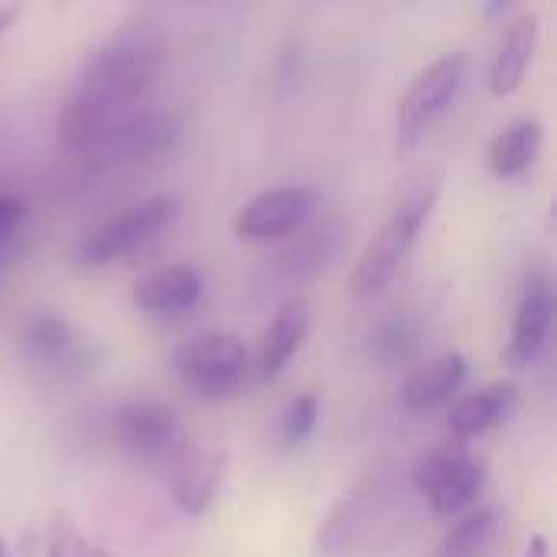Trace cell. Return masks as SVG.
I'll return each mask as SVG.
<instances>
[{
    "label": "cell",
    "mask_w": 557,
    "mask_h": 557,
    "mask_svg": "<svg viewBox=\"0 0 557 557\" xmlns=\"http://www.w3.org/2000/svg\"><path fill=\"white\" fill-rule=\"evenodd\" d=\"M166 62V36L153 23H127L82 65L78 85L55 117L69 150H98L150 95Z\"/></svg>",
    "instance_id": "1"
},
{
    "label": "cell",
    "mask_w": 557,
    "mask_h": 557,
    "mask_svg": "<svg viewBox=\"0 0 557 557\" xmlns=\"http://www.w3.org/2000/svg\"><path fill=\"white\" fill-rule=\"evenodd\" d=\"M434 199H437V186L414 193L408 202H401V209H395V215L366 245V251L359 255V261L349 274V294L352 297L366 300V297H375L379 290L388 287V281L398 274L408 251L414 248L421 225L428 222V215L434 209Z\"/></svg>",
    "instance_id": "2"
},
{
    "label": "cell",
    "mask_w": 557,
    "mask_h": 557,
    "mask_svg": "<svg viewBox=\"0 0 557 557\" xmlns=\"http://www.w3.org/2000/svg\"><path fill=\"white\" fill-rule=\"evenodd\" d=\"M486 463L470 450L467 441L450 437L431 447L414 467V490L441 516L467 509L483 490Z\"/></svg>",
    "instance_id": "3"
},
{
    "label": "cell",
    "mask_w": 557,
    "mask_h": 557,
    "mask_svg": "<svg viewBox=\"0 0 557 557\" xmlns=\"http://www.w3.org/2000/svg\"><path fill=\"white\" fill-rule=\"evenodd\" d=\"M176 375L199 398H225L251 372V356L242 336L235 333H206L180 346Z\"/></svg>",
    "instance_id": "4"
},
{
    "label": "cell",
    "mask_w": 557,
    "mask_h": 557,
    "mask_svg": "<svg viewBox=\"0 0 557 557\" xmlns=\"http://www.w3.org/2000/svg\"><path fill=\"white\" fill-rule=\"evenodd\" d=\"M467 75V59L460 52L434 59L428 69H421L405 95L398 98L395 111V131H398V153H408L421 144L424 131L450 108Z\"/></svg>",
    "instance_id": "5"
},
{
    "label": "cell",
    "mask_w": 557,
    "mask_h": 557,
    "mask_svg": "<svg viewBox=\"0 0 557 557\" xmlns=\"http://www.w3.org/2000/svg\"><path fill=\"white\" fill-rule=\"evenodd\" d=\"M176 212H180L176 196H170V193L150 196V199L137 202L134 209L121 212L117 219L104 222L91 235H85L75 248V258L85 268H104L111 261H121L131 251H137L140 245H147L153 235H160L176 219Z\"/></svg>",
    "instance_id": "6"
},
{
    "label": "cell",
    "mask_w": 557,
    "mask_h": 557,
    "mask_svg": "<svg viewBox=\"0 0 557 557\" xmlns=\"http://www.w3.org/2000/svg\"><path fill=\"white\" fill-rule=\"evenodd\" d=\"M114 437L137 463L157 470L160 476L189 441L180 428L176 411L166 405H157V401L124 405L114 414Z\"/></svg>",
    "instance_id": "7"
},
{
    "label": "cell",
    "mask_w": 557,
    "mask_h": 557,
    "mask_svg": "<svg viewBox=\"0 0 557 557\" xmlns=\"http://www.w3.org/2000/svg\"><path fill=\"white\" fill-rule=\"evenodd\" d=\"M317 209V193L310 186H274L248 199L232 228L242 242H277L307 225Z\"/></svg>",
    "instance_id": "8"
},
{
    "label": "cell",
    "mask_w": 557,
    "mask_h": 557,
    "mask_svg": "<svg viewBox=\"0 0 557 557\" xmlns=\"http://www.w3.org/2000/svg\"><path fill=\"white\" fill-rule=\"evenodd\" d=\"M552 323H555V287H552V277L545 271L532 274L522 287V297H519V307H516V323H512V333H509V343L503 349V366L509 369H529L548 336H552Z\"/></svg>",
    "instance_id": "9"
},
{
    "label": "cell",
    "mask_w": 557,
    "mask_h": 557,
    "mask_svg": "<svg viewBox=\"0 0 557 557\" xmlns=\"http://www.w3.org/2000/svg\"><path fill=\"white\" fill-rule=\"evenodd\" d=\"M225 467H228L225 450H209V447H199L196 441H186L176 460L163 470V480L173 493L176 509L186 516H202L212 506L225 480Z\"/></svg>",
    "instance_id": "10"
},
{
    "label": "cell",
    "mask_w": 557,
    "mask_h": 557,
    "mask_svg": "<svg viewBox=\"0 0 557 557\" xmlns=\"http://www.w3.org/2000/svg\"><path fill=\"white\" fill-rule=\"evenodd\" d=\"M202 290H206V281L196 264H163L134 284L131 300L144 313L176 317V313L193 310L199 304Z\"/></svg>",
    "instance_id": "11"
},
{
    "label": "cell",
    "mask_w": 557,
    "mask_h": 557,
    "mask_svg": "<svg viewBox=\"0 0 557 557\" xmlns=\"http://www.w3.org/2000/svg\"><path fill=\"white\" fill-rule=\"evenodd\" d=\"M539 36H542L539 13H519L506 26L503 39L493 52V62H490V91L496 98H509L522 88L529 65L535 59V49H539Z\"/></svg>",
    "instance_id": "12"
},
{
    "label": "cell",
    "mask_w": 557,
    "mask_h": 557,
    "mask_svg": "<svg viewBox=\"0 0 557 557\" xmlns=\"http://www.w3.org/2000/svg\"><path fill=\"white\" fill-rule=\"evenodd\" d=\"M307 333H310V307H307L304 297H290L274 313V320L268 323V330L261 336L258 359H255L258 375L261 379H277L287 369V362L300 352Z\"/></svg>",
    "instance_id": "13"
},
{
    "label": "cell",
    "mask_w": 557,
    "mask_h": 557,
    "mask_svg": "<svg viewBox=\"0 0 557 557\" xmlns=\"http://www.w3.org/2000/svg\"><path fill=\"white\" fill-rule=\"evenodd\" d=\"M180 137V117L173 111H134L98 150H114L121 160H144L170 150Z\"/></svg>",
    "instance_id": "14"
},
{
    "label": "cell",
    "mask_w": 557,
    "mask_h": 557,
    "mask_svg": "<svg viewBox=\"0 0 557 557\" xmlns=\"http://www.w3.org/2000/svg\"><path fill=\"white\" fill-rule=\"evenodd\" d=\"M519 411V385L516 382H490L486 388L467 395L450 411V431L454 437L467 441L483 431H493L506 424Z\"/></svg>",
    "instance_id": "15"
},
{
    "label": "cell",
    "mask_w": 557,
    "mask_h": 557,
    "mask_svg": "<svg viewBox=\"0 0 557 557\" xmlns=\"http://www.w3.org/2000/svg\"><path fill=\"white\" fill-rule=\"evenodd\" d=\"M467 382V356L460 352H444L424 366H418L405 382H401V405L408 411H431L454 398L460 385Z\"/></svg>",
    "instance_id": "16"
},
{
    "label": "cell",
    "mask_w": 557,
    "mask_h": 557,
    "mask_svg": "<svg viewBox=\"0 0 557 557\" xmlns=\"http://www.w3.org/2000/svg\"><path fill=\"white\" fill-rule=\"evenodd\" d=\"M542 144H545V127L539 117H522V121H512L509 127H503L490 147H486V163L493 170V176L499 180H512L519 173H525L539 153H542Z\"/></svg>",
    "instance_id": "17"
},
{
    "label": "cell",
    "mask_w": 557,
    "mask_h": 557,
    "mask_svg": "<svg viewBox=\"0 0 557 557\" xmlns=\"http://www.w3.org/2000/svg\"><path fill=\"white\" fill-rule=\"evenodd\" d=\"M343 248V228L339 225H317L313 232L300 235L290 248H284L274 261L281 268V274L287 281H300L310 277L317 271H323Z\"/></svg>",
    "instance_id": "18"
},
{
    "label": "cell",
    "mask_w": 557,
    "mask_h": 557,
    "mask_svg": "<svg viewBox=\"0 0 557 557\" xmlns=\"http://www.w3.org/2000/svg\"><path fill=\"white\" fill-rule=\"evenodd\" d=\"M421 349V323L408 310H392L369 333V356L382 366H405Z\"/></svg>",
    "instance_id": "19"
},
{
    "label": "cell",
    "mask_w": 557,
    "mask_h": 557,
    "mask_svg": "<svg viewBox=\"0 0 557 557\" xmlns=\"http://www.w3.org/2000/svg\"><path fill=\"white\" fill-rule=\"evenodd\" d=\"M366 522H369V499H366V493H352V496L339 499L333 506V512L320 525V535H317L320 552H326V555L349 552L362 539Z\"/></svg>",
    "instance_id": "20"
},
{
    "label": "cell",
    "mask_w": 557,
    "mask_h": 557,
    "mask_svg": "<svg viewBox=\"0 0 557 557\" xmlns=\"http://www.w3.org/2000/svg\"><path fill=\"white\" fill-rule=\"evenodd\" d=\"M72 326L52 313H36L23 330V349L36 366H59L72 352Z\"/></svg>",
    "instance_id": "21"
},
{
    "label": "cell",
    "mask_w": 557,
    "mask_h": 557,
    "mask_svg": "<svg viewBox=\"0 0 557 557\" xmlns=\"http://www.w3.org/2000/svg\"><path fill=\"white\" fill-rule=\"evenodd\" d=\"M496 512L493 509H476L470 516H463L447 539L441 542L437 555L434 557H486L490 545L496 539Z\"/></svg>",
    "instance_id": "22"
},
{
    "label": "cell",
    "mask_w": 557,
    "mask_h": 557,
    "mask_svg": "<svg viewBox=\"0 0 557 557\" xmlns=\"http://www.w3.org/2000/svg\"><path fill=\"white\" fill-rule=\"evenodd\" d=\"M49 557H111L95 539H88L72 519L55 516L49 525Z\"/></svg>",
    "instance_id": "23"
},
{
    "label": "cell",
    "mask_w": 557,
    "mask_h": 557,
    "mask_svg": "<svg viewBox=\"0 0 557 557\" xmlns=\"http://www.w3.org/2000/svg\"><path fill=\"white\" fill-rule=\"evenodd\" d=\"M317 418H320V398L317 395H300L287 405L284 418H281V437L287 447H300L313 428H317Z\"/></svg>",
    "instance_id": "24"
},
{
    "label": "cell",
    "mask_w": 557,
    "mask_h": 557,
    "mask_svg": "<svg viewBox=\"0 0 557 557\" xmlns=\"http://www.w3.org/2000/svg\"><path fill=\"white\" fill-rule=\"evenodd\" d=\"M26 219V202L16 196H0V242H7Z\"/></svg>",
    "instance_id": "25"
},
{
    "label": "cell",
    "mask_w": 557,
    "mask_h": 557,
    "mask_svg": "<svg viewBox=\"0 0 557 557\" xmlns=\"http://www.w3.org/2000/svg\"><path fill=\"white\" fill-rule=\"evenodd\" d=\"M522 557H548V539H545V535H532L529 545H525V552H522Z\"/></svg>",
    "instance_id": "26"
},
{
    "label": "cell",
    "mask_w": 557,
    "mask_h": 557,
    "mask_svg": "<svg viewBox=\"0 0 557 557\" xmlns=\"http://www.w3.org/2000/svg\"><path fill=\"white\" fill-rule=\"evenodd\" d=\"M16 16H20V7H16V3H0V33H3L7 26H13Z\"/></svg>",
    "instance_id": "27"
},
{
    "label": "cell",
    "mask_w": 557,
    "mask_h": 557,
    "mask_svg": "<svg viewBox=\"0 0 557 557\" xmlns=\"http://www.w3.org/2000/svg\"><path fill=\"white\" fill-rule=\"evenodd\" d=\"M0 557H7V545H3V539H0Z\"/></svg>",
    "instance_id": "28"
}]
</instances>
